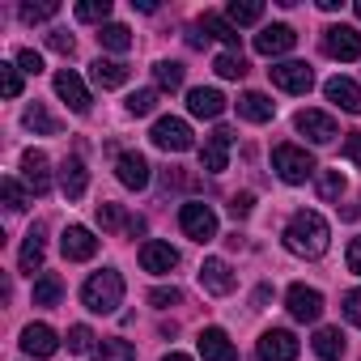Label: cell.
Masks as SVG:
<instances>
[{
	"instance_id": "6da1fadb",
	"label": "cell",
	"mask_w": 361,
	"mask_h": 361,
	"mask_svg": "<svg viewBox=\"0 0 361 361\" xmlns=\"http://www.w3.org/2000/svg\"><path fill=\"white\" fill-rule=\"evenodd\" d=\"M327 243H331V230H327V221L319 217V213H293L289 217V226H285V247L293 251V255H306V259H319L323 251H327Z\"/></svg>"
},
{
	"instance_id": "7a4b0ae2",
	"label": "cell",
	"mask_w": 361,
	"mask_h": 361,
	"mask_svg": "<svg viewBox=\"0 0 361 361\" xmlns=\"http://www.w3.org/2000/svg\"><path fill=\"white\" fill-rule=\"evenodd\" d=\"M81 302H85V310H94V314H111V310L123 302V276H119L115 268L94 272V276L81 285Z\"/></svg>"
},
{
	"instance_id": "3957f363",
	"label": "cell",
	"mask_w": 361,
	"mask_h": 361,
	"mask_svg": "<svg viewBox=\"0 0 361 361\" xmlns=\"http://www.w3.org/2000/svg\"><path fill=\"white\" fill-rule=\"evenodd\" d=\"M272 170L285 178V183H306V178L314 174V157L298 145H276L272 149Z\"/></svg>"
},
{
	"instance_id": "277c9868",
	"label": "cell",
	"mask_w": 361,
	"mask_h": 361,
	"mask_svg": "<svg viewBox=\"0 0 361 361\" xmlns=\"http://www.w3.org/2000/svg\"><path fill=\"white\" fill-rule=\"evenodd\" d=\"M178 226H183V234L192 243H213L217 238V213L209 204H200V200H192V204L178 209Z\"/></svg>"
},
{
	"instance_id": "5b68a950",
	"label": "cell",
	"mask_w": 361,
	"mask_h": 361,
	"mask_svg": "<svg viewBox=\"0 0 361 361\" xmlns=\"http://www.w3.org/2000/svg\"><path fill=\"white\" fill-rule=\"evenodd\" d=\"M153 145H157V149H166V153H188L196 140H192V128H188L183 119L161 115V119L153 123Z\"/></svg>"
},
{
	"instance_id": "8992f818",
	"label": "cell",
	"mask_w": 361,
	"mask_h": 361,
	"mask_svg": "<svg viewBox=\"0 0 361 361\" xmlns=\"http://www.w3.org/2000/svg\"><path fill=\"white\" fill-rule=\"evenodd\" d=\"M268 77H272V85H281L285 94H310V85H314V73H310V64H302V60L272 64Z\"/></svg>"
},
{
	"instance_id": "52a82bcc",
	"label": "cell",
	"mask_w": 361,
	"mask_h": 361,
	"mask_svg": "<svg viewBox=\"0 0 361 361\" xmlns=\"http://www.w3.org/2000/svg\"><path fill=\"white\" fill-rule=\"evenodd\" d=\"M323 51L331 60H361V30H353V26H327L323 30Z\"/></svg>"
},
{
	"instance_id": "ba28073f",
	"label": "cell",
	"mask_w": 361,
	"mask_h": 361,
	"mask_svg": "<svg viewBox=\"0 0 361 361\" xmlns=\"http://www.w3.org/2000/svg\"><path fill=\"white\" fill-rule=\"evenodd\" d=\"M298 336L293 331H285V327H272V331H264L259 336V361H293L298 357Z\"/></svg>"
},
{
	"instance_id": "9c48e42d",
	"label": "cell",
	"mask_w": 361,
	"mask_h": 361,
	"mask_svg": "<svg viewBox=\"0 0 361 361\" xmlns=\"http://www.w3.org/2000/svg\"><path fill=\"white\" fill-rule=\"evenodd\" d=\"M285 302H289V314H293L298 323H314V319L323 314V293H319V289H306V285H289Z\"/></svg>"
},
{
	"instance_id": "30bf717a",
	"label": "cell",
	"mask_w": 361,
	"mask_h": 361,
	"mask_svg": "<svg viewBox=\"0 0 361 361\" xmlns=\"http://www.w3.org/2000/svg\"><path fill=\"white\" fill-rule=\"evenodd\" d=\"M22 174H26V183L35 188V196H47L51 192V161L43 149H26L22 153Z\"/></svg>"
},
{
	"instance_id": "8fae6325",
	"label": "cell",
	"mask_w": 361,
	"mask_h": 361,
	"mask_svg": "<svg viewBox=\"0 0 361 361\" xmlns=\"http://www.w3.org/2000/svg\"><path fill=\"white\" fill-rule=\"evenodd\" d=\"M230 145H234V132H230V128H217V132L204 140V149H200V166H204L209 174H221L226 161H230Z\"/></svg>"
},
{
	"instance_id": "7c38bea8",
	"label": "cell",
	"mask_w": 361,
	"mask_h": 361,
	"mask_svg": "<svg viewBox=\"0 0 361 361\" xmlns=\"http://www.w3.org/2000/svg\"><path fill=\"white\" fill-rule=\"evenodd\" d=\"M60 251H64V259L85 264V259H94V255H98V238H94L85 226H68V230L60 234Z\"/></svg>"
},
{
	"instance_id": "4fadbf2b",
	"label": "cell",
	"mask_w": 361,
	"mask_h": 361,
	"mask_svg": "<svg viewBox=\"0 0 361 361\" xmlns=\"http://www.w3.org/2000/svg\"><path fill=\"white\" fill-rule=\"evenodd\" d=\"M293 123H298V132L310 136L314 145H331V140H336V119L323 115V111H298Z\"/></svg>"
},
{
	"instance_id": "5bb4252c",
	"label": "cell",
	"mask_w": 361,
	"mask_h": 361,
	"mask_svg": "<svg viewBox=\"0 0 361 361\" xmlns=\"http://www.w3.org/2000/svg\"><path fill=\"white\" fill-rule=\"evenodd\" d=\"M56 94H60L77 115H85V111H90V90L81 85V77H77L73 68H60V73H56Z\"/></svg>"
},
{
	"instance_id": "9a60e30c",
	"label": "cell",
	"mask_w": 361,
	"mask_h": 361,
	"mask_svg": "<svg viewBox=\"0 0 361 361\" xmlns=\"http://www.w3.org/2000/svg\"><path fill=\"white\" fill-rule=\"evenodd\" d=\"M174 264H178V251H174L170 243H157V238H149V243L140 247V268H145V272L161 276V272H170Z\"/></svg>"
},
{
	"instance_id": "2e32d148",
	"label": "cell",
	"mask_w": 361,
	"mask_h": 361,
	"mask_svg": "<svg viewBox=\"0 0 361 361\" xmlns=\"http://www.w3.org/2000/svg\"><path fill=\"white\" fill-rule=\"evenodd\" d=\"M196 344H200V357L204 361H238V348L230 344V336L221 327H204Z\"/></svg>"
},
{
	"instance_id": "e0dca14e",
	"label": "cell",
	"mask_w": 361,
	"mask_h": 361,
	"mask_svg": "<svg viewBox=\"0 0 361 361\" xmlns=\"http://www.w3.org/2000/svg\"><path fill=\"white\" fill-rule=\"evenodd\" d=\"M115 174H119V183H123V188H132V192L149 188V161H145L140 153H119Z\"/></svg>"
},
{
	"instance_id": "ac0fdd59",
	"label": "cell",
	"mask_w": 361,
	"mask_h": 361,
	"mask_svg": "<svg viewBox=\"0 0 361 361\" xmlns=\"http://www.w3.org/2000/svg\"><path fill=\"white\" fill-rule=\"evenodd\" d=\"M293 43H298L293 26H264V30L255 35V51H259V56H285Z\"/></svg>"
},
{
	"instance_id": "d6986e66",
	"label": "cell",
	"mask_w": 361,
	"mask_h": 361,
	"mask_svg": "<svg viewBox=\"0 0 361 361\" xmlns=\"http://www.w3.org/2000/svg\"><path fill=\"white\" fill-rule=\"evenodd\" d=\"M188 111H192L196 119H217V115L226 111V94L213 90V85H200V90L188 94Z\"/></svg>"
},
{
	"instance_id": "ffe728a7",
	"label": "cell",
	"mask_w": 361,
	"mask_h": 361,
	"mask_svg": "<svg viewBox=\"0 0 361 361\" xmlns=\"http://www.w3.org/2000/svg\"><path fill=\"white\" fill-rule=\"evenodd\" d=\"M60 188H64L68 200H81V196H85L90 174H85V161H81V157H64V161H60Z\"/></svg>"
},
{
	"instance_id": "44dd1931",
	"label": "cell",
	"mask_w": 361,
	"mask_h": 361,
	"mask_svg": "<svg viewBox=\"0 0 361 361\" xmlns=\"http://www.w3.org/2000/svg\"><path fill=\"white\" fill-rule=\"evenodd\" d=\"M323 94H327V102H336L340 111H348V115H361V90H357L348 77H331V81L323 85Z\"/></svg>"
},
{
	"instance_id": "7402d4cb",
	"label": "cell",
	"mask_w": 361,
	"mask_h": 361,
	"mask_svg": "<svg viewBox=\"0 0 361 361\" xmlns=\"http://www.w3.org/2000/svg\"><path fill=\"white\" fill-rule=\"evenodd\" d=\"M200 285H204L209 293H217V298L230 293V289H234V272H230V264H226V259H204V264H200Z\"/></svg>"
},
{
	"instance_id": "603a6c76",
	"label": "cell",
	"mask_w": 361,
	"mask_h": 361,
	"mask_svg": "<svg viewBox=\"0 0 361 361\" xmlns=\"http://www.w3.org/2000/svg\"><path fill=\"white\" fill-rule=\"evenodd\" d=\"M22 348H26L30 357H51V353L60 348V340H56V331H51L47 323H30V327L22 331Z\"/></svg>"
},
{
	"instance_id": "cb8c5ba5",
	"label": "cell",
	"mask_w": 361,
	"mask_h": 361,
	"mask_svg": "<svg viewBox=\"0 0 361 361\" xmlns=\"http://www.w3.org/2000/svg\"><path fill=\"white\" fill-rule=\"evenodd\" d=\"M90 73H94V81L102 85V90H119L123 81H128V64H119V60H94L90 64Z\"/></svg>"
},
{
	"instance_id": "d4e9b609",
	"label": "cell",
	"mask_w": 361,
	"mask_h": 361,
	"mask_svg": "<svg viewBox=\"0 0 361 361\" xmlns=\"http://www.w3.org/2000/svg\"><path fill=\"white\" fill-rule=\"evenodd\" d=\"M238 115H243V119H251V123H268V119L276 115V106H272V98H264V94H255V90H251V94H243V98H238Z\"/></svg>"
},
{
	"instance_id": "484cf974",
	"label": "cell",
	"mask_w": 361,
	"mask_h": 361,
	"mask_svg": "<svg viewBox=\"0 0 361 361\" xmlns=\"http://www.w3.org/2000/svg\"><path fill=\"white\" fill-rule=\"evenodd\" d=\"M314 353L323 361H340L344 357V331L340 327H319L314 331Z\"/></svg>"
},
{
	"instance_id": "4316f807",
	"label": "cell",
	"mask_w": 361,
	"mask_h": 361,
	"mask_svg": "<svg viewBox=\"0 0 361 361\" xmlns=\"http://www.w3.org/2000/svg\"><path fill=\"white\" fill-rule=\"evenodd\" d=\"M226 18H230L234 30H238V26H255V22L264 18V5H259V0H230Z\"/></svg>"
},
{
	"instance_id": "83f0119b",
	"label": "cell",
	"mask_w": 361,
	"mask_h": 361,
	"mask_svg": "<svg viewBox=\"0 0 361 361\" xmlns=\"http://www.w3.org/2000/svg\"><path fill=\"white\" fill-rule=\"evenodd\" d=\"M22 123H26L30 132H43V136H56V132H60V119H56L47 106H39V102H35V106H26Z\"/></svg>"
},
{
	"instance_id": "f1b7e54d",
	"label": "cell",
	"mask_w": 361,
	"mask_h": 361,
	"mask_svg": "<svg viewBox=\"0 0 361 361\" xmlns=\"http://www.w3.org/2000/svg\"><path fill=\"white\" fill-rule=\"evenodd\" d=\"M18 268H22V272H30V276L43 268V238H39V230H30V234H26L22 255H18Z\"/></svg>"
},
{
	"instance_id": "f546056e",
	"label": "cell",
	"mask_w": 361,
	"mask_h": 361,
	"mask_svg": "<svg viewBox=\"0 0 361 361\" xmlns=\"http://www.w3.org/2000/svg\"><path fill=\"white\" fill-rule=\"evenodd\" d=\"M200 30H204V39L213 35V39H221V43H230V47H238V30L230 26V18H217V13H204V18H200Z\"/></svg>"
},
{
	"instance_id": "4dcf8cb0",
	"label": "cell",
	"mask_w": 361,
	"mask_h": 361,
	"mask_svg": "<svg viewBox=\"0 0 361 361\" xmlns=\"http://www.w3.org/2000/svg\"><path fill=\"white\" fill-rule=\"evenodd\" d=\"M153 77H157V85L161 90H183V64L178 60H161V64H153Z\"/></svg>"
},
{
	"instance_id": "1f68e13d",
	"label": "cell",
	"mask_w": 361,
	"mask_h": 361,
	"mask_svg": "<svg viewBox=\"0 0 361 361\" xmlns=\"http://www.w3.org/2000/svg\"><path fill=\"white\" fill-rule=\"evenodd\" d=\"M98 43H102L106 51H128V47H132V30L119 26V22H111V26L98 30Z\"/></svg>"
},
{
	"instance_id": "d6a6232c",
	"label": "cell",
	"mask_w": 361,
	"mask_h": 361,
	"mask_svg": "<svg viewBox=\"0 0 361 361\" xmlns=\"http://www.w3.org/2000/svg\"><path fill=\"white\" fill-rule=\"evenodd\" d=\"M60 298H64L60 276H39V281H35V306H56Z\"/></svg>"
},
{
	"instance_id": "836d02e7",
	"label": "cell",
	"mask_w": 361,
	"mask_h": 361,
	"mask_svg": "<svg viewBox=\"0 0 361 361\" xmlns=\"http://www.w3.org/2000/svg\"><path fill=\"white\" fill-rule=\"evenodd\" d=\"M94 357H98V361H136V348H132L128 340H102V344L94 348Z\"/></svg>"
},
{
	"instance_id": "e575fe53",
	"label": "cell",
	"mask_w": 361,
	"mask_h": 361,
	"mask_svg": "<svg viewBox=\"0 0 361 361\" xmlns=\"http://www.w3.org/2000/svg\"><path fill=\"white\" fill-rule=\"evenodd\" d=\"M111 18V0H81L77 5V22H106Z\"/></svg>"
},
{
	"instance_id": "d590c367",
	"label": "cell",
	"mask_w": 361,
	"mask_h": 361,
	"mask_svg": "<svg viewBox=\"0 0 361 361\" xmlns=\"http://www.w3.org/2000/svg\"><path fill=\"white\" fill-rule=\"evenodd\" d=\"M319 196L323 200H340L344 196V174L340 170H323L319 174Z\"/></svg>"
},
{
	"instance_id": "8d00e7d4",
	"label": "cell",
	"mask_w": 361,
	"mask_h": 361,
	"mask_svg": "<svg viewBox=\"0 0 361 361\" xmlns=\"http://www.w3.org/2000/svg\"><path fill=\"white\" fill-rule=\"evenodd\" d=\"M213 68H217V77H226V81L247 77V60H243V56H234V51H230V56H217V64H213Z\"/></svg>"
},
{
	"instance_id": "74e56055",
	"label": "cell",
	"mask_w": 361,
	"mask_h": 361,
	"mask_svg": "<svg viewBox=\"0 0 361 361\" xmlns=\"http://www.w3.org/2000/svg\"><path fill=\"white\" fill-rule=\"evenodd\" d=\"M60 13V5H51V0H47V5H22V22L26 26H35V22H51Z\"/></svg>"
},
{
	"instance_id": "f35d334b",
	"label": "cell",
	"mask_w": 361,
	"mask_h": 361,
	"mask_svg": "<svg viewBox=\"0 0 361 361\" xmlns=\"http://www.w3.org/2000/svg\"><path fill=\"white\" fill-rule=\"evenodd\" d=\"M132 217H123V209L119 204H98V226L102 230H119V226H128Z\"/></svg>"
},
{
	"instance_id": "ab89813d",
	"label": "cell",
	"mask_w": 361,
	"mask_h": 361,
	"mask_svg": "<svg viewBox=\"0 0 361 361\" xmlns=\"http://www.w3.org/2000/svg\"><path fill=\"white\" fill-rule=\"evenodd\" d=\"M0 94H5V98H18L22 94V77H18L13 64H0Z\"/></svg>"
},
{
	"instance_id": "60d3db41",
	"label": "cell",
	"mask_w": 361,
	"mask_h": 361,
	"mask_svg": "<svg viewBox=\"0 0 361 361\" xmlns=\"http://www.w3.org/2000/svg\"><path fill=\"white\" fill-rule=\"evenodd\" d=\"M157 106V94L153 90H136V94H128V111L132 115H149Z\"/></svg>"
},
{
	"instance_id": "b9f144b4",
	"label": "cell",
	"mask_w": 361,
	"mask_h": 361,
	"mask_svg": "<svg viewBox=\"0 0 361 361\" xmlns=\"http://www.w3.org/2000/svg\"><path fill=\"white\" fill-rule=\"evenodd\" d=\"M68 348H73V353H90V348H94V331H90L85 323L68 327Z\"/></svg>"
},
{
	"instance_id": "7bdbcfd3",
	"label": "cell",
	"mask_w": 361,
	"mask_h": 361,
	"mask_svg": "<svg viewBox=\"0 0 361 361\" xmlns=\"http://www.w3.org/2000/svg\"><path fill=\"white\" fill-rule=\"evenodd\" d=\"M0 192H5V200H9V209H13V213H22V209H26V192L13 183V178H5V183H0Z\"/></svg>"
},
{
	"instance_id": "ee69618b",
	"label": "cell",
	"mask_w": 361,
	"mask_h": 361,
	"mask_svg": "<svg viewBox=\"0 0 361 361\" xmlns=\"http://www.w3.org/2000/svg\"><path fill=\"white\" fill-rule=\"evenodd\" d=\"M149 302H153V306H178V302H183V293H178L174 285H161V289L149 293Z\"/></svg>"
},
{
	"instance_id": "f6af8a7d",
	"label": "cell",
	"mask_w": 361,
	"mask_h": 361,
	"mask_svg": "<svg viewBox=\"0 0 361 361\" xmlns=\"http://www.w3.org/2000/svg\"><path fill=\"white\" fill-rule=\"evenodd\" d=\"M47 47H51V51H60V56H73V51H77L73 35H64V30H51V35H47Z\"/></svg>"
},
{
	"instance_id": "bcb514c9",
	"label": "cell",
	"mask_w": 361,
	"mask_h": 361,
	"mask_svg": "<svg viewBox=\"0 0 361 361\" xmlns=\"http://www.w3.org/2000/svg\"><path fill=\"white\" fill-rule=\"evenodd\" d=\"M344 319H348L353 327H361V289L344 293Z\"/></svg>"
},
{
	"instance_id": "7dc6e473",
	"label": "cell",
	"mask_w": 361,
	"mask_h": 361,
	"mask_svg": "<svg viewBox=\"0 0 361 361\" xmlns=\"http://www.w3.org/2000/svg\"><path fill=\"white\" fill-rule=\"evenodd\" d=\"M18 64H22L30 77H39V73H43V56H39V51H30V47H22V51H18Z\"/></svg>"
},
{
	"instance_id": "c3c4849f",
	"label": "cell",
	"mask_w": 361,
	"mask_h": 361,
	"mask_svg": "<svg viewBox=\"0 0 361 361\" xmlns=\"http://www.w3.org/2000/svg\"><path fill=\"white\" fill-rule=\"evenodd\" d=\"M251 192H238V196H230V217H251Z\"/></svg>"
},
{
	"instance_id": "681fc988",
	"label": "cell",
	"mask_w": 361,
	"mask_h": 361,
	"mask_svg": "<svg viewBox=\"0 0 361 361\" xmlns=\"http://www.w3.org/2000/svg\"><path fill=\"white\" fill-rule=\"evenodd\" d=\"M344 157L361 166V132H348V140H344Z\"/></svg>"
},
{
	"instance_id": "f907efd6",
	"label": "cell",
	"mask_w": 361,
	"mask_h": 361,
	"mask_svg": "<svg viewBox=\"0 0 361 361\" xmlns=\"http://www.w3.org/2000/svg\"><path fill=\"white\" fill-rule=\"evenodd\" d=\"M344 259H348V272H357V276H361V238H353V243H348V255H344Z\"/></svg>"
},
{
	"instance_id": "816d5d0a",
	"label": "cell",
	"mask_w": 361,
	"mask_h": 361,
	"mask_svg": "<svg viewBox=\"0 0 361 361\" xmlns=\"http://www.w3.org/2000/svg\"><path fill=\"white\" fill-rule=\"evenodd\" d=\"M161 361H192L188 353H170V357H161Z\"/></svg>"
},
{
	"instance_id": "f5cc1de1",
	"label": "cell",
	"mask_w": 361,
	"mask_h": 361,
	"mask_svg": "<svg viewBox=\"0 0 361 361\" xmlns=\"http://www.w3.org/2000/svg\"><path fill=\"white\" fill-rule=\"evenodd\" d=\"M353 9H357V18H361V0H357V5H353Z\"/></svg>"
}]
</instances>
